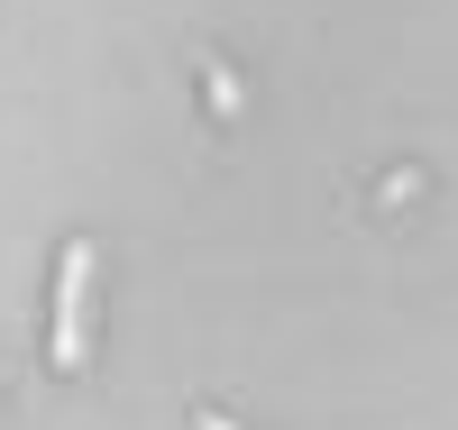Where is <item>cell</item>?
I'll use <instances>...</instances> for the list:
<instances>
[{"label":"cell","mask_w":458,"mask_h":430,"mask_svg":"<svg viewBox=\"0 0 458 430\" xmlns=\"http://www.w3.org/2000/svg\"><path fill=\"white\" fill-rule=\"evenodd\" d=\"M92 358V239H64L55 257V311H47V367L73 375Z\"/></svg>","instance_id":"1"}]
</instances>
